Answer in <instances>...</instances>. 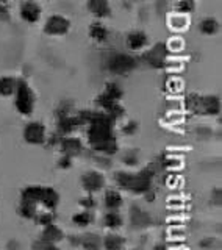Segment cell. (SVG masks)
Returning <instances> with one entry per match:
<instances>
[{
	"label": "cell",
	"mask_w": 222,
	"mask_h": 250,
	"mask_svg": "<svg viewBox=\"0 0 222 250\" xmlns=\"http://www.w3.org/2000/svg\"><path fill=\"white\" fill-rule=\"evenodd\" d=\"M82 125L88 127L89 144L96 152L104 155H114L117 152V141L114 138V121L104 111H80L77 114Z\"/></svg>",
	"instance_id": "1"
},
{
	"label": "cell",
	"mask_w": 222,
	"mask_h": 250,
	"mask_svg": "<svg viewBox=\"0 0 222 250\" xmlns=\"http://www.w3.org/2000/svg\"><path fill=\"white\" fill-rule=\"evenodd\" d=\"M60 195L58 192L49 186H28L21 194L19 214L25 219H36L41 213H53L58 207Z\"/></svg>",
	"instance_id": "2"
},
{
	"label": "cell",
	"mask_w": 222,
	"mask_h": 250,
	"mask_svg": "<svg viewBox=\"0 0 222 250\" xmlns=\"http://www.w3.org/2000/svg\"><path fill=\"white\" fill-rule=\"evenodd\" d=\"M116 183L124 188V189H130L136 194H146L149 189H152V178L154 172L152 169H144L138 172V174H127V172H117L116 174Z\"/></svg>",
	"instance_id": "3"
},
{
	"label": "cell",
	"mask_w": 222,
	"mask_h": 250,
	"mask_svg": "<svg viewBox=\"0 0 222 250\" xmlns=\"http://www.w3.org/2000/svg\"><path fill=\"white\" fill-rule=\"evenodd\" d=\"M188 109L197 114H208L216 116L221 113V100L216 96H199V94H191L186 97Z\"/></svg>",
	"instance_id": "4"
},
{
	"label": "cell",
	"mask_w": 222,
	"mask_h": 250,
	"mask_svg": "<svg viewBox=\"0 0 222 250\" xmlns=\"http://www.w3.org/2000/svg\"><path fill=\"white\" fill-rule=\"evenodd\" d=\"M14 106L22 116H30L35 109V92L23 78H18L14 91Z\"/></svg>",
	"instance_id": "5"
},
{
	"label": "cell",
	"mask_w": 222,
	"mask_h": 250,
	"mask_svg": "<svg viewBox=\"0 0 222 250\" xmlns=\"http://www.w3.org/2000/svg\"><path fill=\"white\" fill-rule=\"evenodd\" d=\"M136 60L127 53H113L111 57L107 60V69L111 74L116 75H125L132 72V70L136 67Z\"/></svg>",
	"instance_id": "6"
},
{
	"label": "cell",
	"mask_w": 222,
	"mask_h": 250,
	"mask_svg": "<svg viewBox=\"0 0 222 250\" xmlns=\"http://www.w3.org/2000/svg\"><path fill=\"white\" fill-rule=\"evenodd\" d=\"M70 28V21L61 14H52L49 19L45 21L44 33L50 36H63L66 35Z\"/></svg>",
	"instance_id": "7"
},
{
	"label": "cell",
	"mask_w": 222,
	"mask_h": 250,
	"mask_svg": "<svg viewBox=\"0 0 222 250\" xmlns=\"http://www.w3.org/2000/svg\"><path fill=\"white\" fill-rule=\"evenodd\" d=\"M23 139H25V143L33 144V146L44 144L45 141H47L44 124L38 122V121L28 122L25 125V128H23Z\"/></svg>",
	"instance_id": "8"
},
{
	"label": "cell",
	"mask_w": 222,
	"mask_h": 250,
	"mask_svg": "<svg viewBox=\"0 0 222 250\" xmlns=\"http://www.w3.org/2000/svg\"><path fill=\"white\" fill-rule=\"evenodd\" d=\"M96 102H97V105H99L102 109H104V113H107L114 122H116L117 119H121V117L124 116V113H125L124 106H122L121 104H119V102L111 100V99L105 97L104 94H100V96L96 99Z\"/></svg>",
	"instance_id": "9"
},
{
	"label": "cell",
	"mask_w": 222,
	"mask_h": 250,
	"mask_svg": "<svg viewBox=\"0 0 222 250\" xmlns=\"http://www.w3.org/2000/svg\"><path fill=\"white\" fill-rule=\"evenodd\" d=\"M105 185V178L104 175L100 174V172H96V170H89L86 172V174L82 177V186L86 192H97L100 191L102 188Z\"/></svg>",
	"instance_id": "10"
},
{
	"label": "cell",
	"mask_w": 222,
	"mask_h": 250,
	"mask_svg": "<svg viewBox=\"0 0 222 250\" xmlns=\"http://www.w3.org/2000/svg\"><path fill=\"white\" fill-rule=\"evenodd\" d=\"M166 55H168V49H166V45L164 44H156L149 52L144 53L142 60H144L147 64H150L152 67H161L164 64Z\"/></svg>",
	"instance_id": "11"
},
{
	"label": "cell",
	"mask_w": 222,
	"mask_h": 250,
	"mask_svg": "<svg viewBox=\"0 0 222 250\" xmlns=\"http://www.w3.org/2000/svg\"><path fill=\"white\" fill-rule=\"evenodd\" d=\"M21 18L25 21L27 23H36L39 19H41V6H39L33 0H25L22 2L21 8H19Z\"/></svg>",
	"instance_id": "12"
},
{
	"label": "cell",
	"mask_w": 222,
	"mask_h": 250,
	"mask_svg": "<svg viewBox=\"0 0 222 250\" xmlns=\"http://www.w3.org/2000/svg\"><path fill=\"white\" fill-rule=\"evenodd\" d=\"M82 125L80 119H78V116H65V117H60L58 119V135L60 136H69L70 133L75 131L78 127Z\"/></svg>",
	"instance_id": "13"
},
{
	"label": "cell",
	"mask_w": 222,
	"mask_h": 250,
	"mask_svg": "<svg viewBox=\"0 0 222 250\" xmlns=\"http://www.w3.org/2000/svg\"><path fill=\"white\" fill-rule=\"evenodd\" d=\"M61 152L63 155L69 156V158H74V156H78L83 150V144L78 138H63L61 139Z\"/></svg>",
	"instance_id": "14"
},
{
	"label": "cell",
	"mask_w": 222,
	"mask_h": 250,
	"mask_svg": "<svg viewBox=\"0 0 222 250\" xmlns=\"http://www.w3.org/2000/svg\"><path fill=\"white\" fill-rule=\"evenodd\" d=\"M88 5V10L92 16H96L99 19L108 18L111 14V6H110V0H88L86 2Z\"/></svg>",
	"instance_id": "15"
},
{
	"label": "cell",
	"mask_w": 222,
	"mask_h": 250,
	"mask_svg": "<svg viewBox=\"0 0 222 250\" xmlns=\"http://www.w3.org/2000/svg\"><path fill=\"white\" fill-rule=\"evenodd\" d=\"M125 42L130 50H141L147 45V35L144 31H132L127 35Z\"/></svg>",
	"instance_id": "16"
},
{
	"label": "cell",
	"mask_w": 222,
	"mask_h": 250,
	"mask_svg": "<svg viewBox=\"0 0 222 250\" xmlns=\"http://www.w3.org/2000/svg\"><path fill=\"white\" fill-rule=\"evenodd\" d=\"M63 238H65V233H63V230L60 229V227L53 225V224L45 225L43 233H41V239L45 241V242H52V244L61 241Z\"/></svg>",
	"instance_id": "17"
},
{
	"label": "cell",
	"mask_w": 222,
	"mask_h": 250,
	"mask_svg": "<svg viewBox=\"0 0 222 250\" xmlns=\"http://www.w3.org/2000/svg\"><path fill=\"white\" fill-rule=\"evenodd\" d=\"M108 30L102 25L100 22H92L91 27H89V38L92 39V41H96L99 44L102 42H107L108 41Z\"/></svg>",
	"instance_id": "18"
},
{
	"label": "cell",
	"mask_w": 222,
	"mask_h": 250,
	"mask_svg": "<svg viewBox=\"0 0 222 250\" xmlns=\"http://www.w3.org/2000/svg\"><path fill=\"white\" fill-rule=\"evenodd\" d=\"M130 222L133 227H146L150 224V216L146 213V211H142L141 208L133 207L130 209Z\"/></svg>",
	"instance_id": "19"
},
{
	"label": "cell",
	"mask_w": 222,
	"mask_h": 250,
	"mask_svg": "<svg viewBox=\"0 0 222 250\" xmlns=\"http://www.w3.org/2000/svg\"><path fill=\"white\" fill-rule=\"evenodd\" d=\"M16 84H18V78L13 77H2L0 78V96L10 97L16 91Z\"/></svg>",
	"instance_id": "20"
},
{
	"label": "cell",
	"mask_w": 222,
	"mask_h": 250,
	"mask_svg": "<svg viewBox=\"0 0 222 250\" xmlns=\"http://www.w3.org/2000/svg\"><path fill=\"white\" fill-rule=\"evenodd\" d=\"M85 250H99L102 247V239L97 236V234L88 233L85 236L80 238V242H78Z\"/></svg>",
	"instance_id": "21"
},
{
	"label": "cell",
	"mask_w": 222,
	"mask_h": 250,
	"mask_svg": "<svg viewBox=\"0 0 222 250\" xmlns=\"http://www.w3.org/2000/svg\"><path fill=\"white\" fill-rule=\"evenodd\" d=\"M199 30H200L202 35H207V36L216 35L218 30H219V22L213 18H205L199 23Z\"/></svg>",
	"instance_id": "22"
},
{
	"label": "cell",
	"mask_w": 222,
	"mask_h": 250,
	"mask_svg": "<svg viewBox=\"0 0 222 250\" xmlns=\"http://www.w3.org/2000/svg\"><path fill=\"white\" fill-rule=\"evenodd\" d=\"M102 246H104L105 250H122L125 246L124 238L117 236V234H108L105 236V239L102 241Z\"/></svg>",
	"instance_id": "23"
},
{
	"label": "cell",
	"mask_w": 222,
	"mask_h": 250,
	"mask_svg": "<svg viewBox=\"0 0 222 250\" xmlns=\"http://www.w3.org/2000/svg\"><path fill=\"white\" fill-rule=\"evenodd\" d=\"M102 94H104L105 97L111 99V100L119 102V100L122 99V96H124V91H122V88L116 82H108L105 84V89H104V92H102Z\"/></svg>",
	"instance_id": "24"
},
{
	"label": "cell",
	"mask_w": 222,
	"mask_h": 250,
	"mask_svg": "<svg viewBox=\"0 0 222 250\" xmlns=\"http://www.w3.org/2000/svg\"><path fill=\"white\" fill-rule=\"evenodd\" d=\"M122 205V197L117 191H107L105 194V207L111 211H116Z\"/></svg>",
	"instance_id": "25"
},
{
	"label": "cell",
	"mask_w": 222,
	"mask_h": 250,
	"mask_svg": "<svg viewBox=\"0 0 222 250\" xmlns=\"http://www.w3.org/2000/svg\"><path fill=\"white\" fill-rule=\"evenodd\" d=\"M104 225L108 227V229H119L122 225V217L116 211H110V213L105 214L104 217Z\"/></svg>",
	"instance_id": "26"
},
{
	"label": "cell",
	"mask_w": 222,
	"mask_h": 250,
	"mask_svg": "<svg viewBox=\"0 0 222 250\" xmlns=\"http://www.w3.org/2000/svg\"><path fill=\"white\" fill-rule=\"evenodd\" d=\"M72 222L78 227H86L92 222V214L89 211H83V213H77L74 217H72Z\"/></svg>",
	"instance_id": "27"
},
{
	"label": "cell",
	"mask_w": 222,
	"mask_h": 250,
	"mask_svg": "<svg viewBox=\"0 0 222 250\" xmlns=\"http://www.w3.org/2000/svg\"><path fill=\"white\" fill-rule=\"evenodd\" d=\"M194 6H196V2H193V0H178L176 8L178 13L185 14V13H191L194 10Z\"/></svg>",
	"instance_id": "28"
},
{
	"label": "cell",
	"mask_w": 222,
	"mask_h": 250,
	"mask_svg": "<svg viewBox=\"0 0 222 250\" xmlns=\"http://www.w3.org/2000/svg\"><path fill=\"white\" fill-rule=\"evenodd\" d=\"M33 250H58V249L55 244H52V242H45L43 239H39L33 244Z\"/></svg>",
	"instance_id": "29"
},
{
	"label": "cell",
	"mask_w": 222,
	"mask_h": 250,
	"mask_svg": "<svg viewBox=\"0 0 222 250\" xmlns=\"http://www.w3.org/2000/svg\"><path fill=\"white\" fill-rule=\"evenodd\" d=\"M122 161L127 164V166H134V164L138 163V155H136V152H127L125 155H124V158H122Z\"/></svg>",
	"instance_id": "30"
},
{
	"label": "cell",
	"mask_w": 222,
	"mask_h": 250,
	"mask_svg": "<svg viewBox=\"0 0 222 250\" xmlns=\"http://www.w3.org/2000/svg\"><path fill=\"white\" fill-rule=\"evenodd\" d=\"M80 207H83L86 209H91L96 207V200L92 199V195H86V197L80 199Z\"/></svg>",
	"instance_id": "31"
},
{
	"label": "cell",
	"mask_w": 222,
	"mask_h": 250,
	"mask_svg": "<svg viewBox=\"0 0 222 250\" xmlns=\"http://www.w3.org/2000/svg\"><path fill=\"white\" fill-rule=\"evenodd\" d=\"M6 21H10V10H8L6 5H0V22Z\"/></svg>",
	"instance_id": "32"
},
{
	"label": "cell",
	"mask_w": 222,
	"mask_h": 250,
	"mask_svg": "<svg viewBox=\"0 0 222 250\" xmlns=\"http://www.w3.org/2000/svg\"><path fill=\"white\" fill-rule=\"evenodd\" d=\"M138 130V125H136V122H129L125 125V127L122 128V131L125 133V135H133L134 131Z\"/></svg>",
	"instance_id": "33"
},
{
	"label": "cell",
	"mask_w": 222,
	"mask_h": 250,
	"mask_svg": "<svg viewBox=\"0 0 222 250\" xmlns=\"http://www.w3.org/2000/svg\"><path fill=\"white\" fill-rule=\"evenodd\" d=\"M70 160H72V158H69V156L63 155V158H61L60 163H58V167H61V169H67V167H70Z\"/></svg>",
	"instance_id": "34"
},
{
	"label": "cell",
	"mask_w": 222,
	"mask_h": 250,
	"mask_svg": "<svg viewBox=\"0 0 222 250\" xmlns=\"http://www.w3.org/2000/svg\"><path fill=\"white\" fill-rule=\"evenodd\" d=\"M8 2V0H0V5H5Z\"/></svg>",
	"instance_id": "35"
},
{
	"label": "cell",
	"mask_w": 222,
	"mask_h": 250,
	"mask_svg": "<svg viewBox=\"0 0 222 250\" xmlns=\"http://www.w3.org/2000/svg\"><path fill=\"white\" fill-rule=\"evenodd\" d=\"M193 2H196V0H193Z\"/></svg>",
	"instance_id": "36"
}]
</instances>
